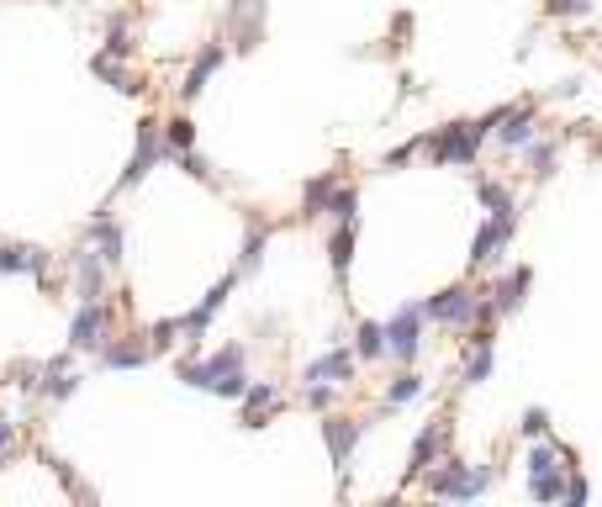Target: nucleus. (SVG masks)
<instances>
[{"label": "nucleus", "instance_id": "f257e3e1", "mask_svg": "<svg viewBox=\"0 0 602 507\" xmlns=\"http://www.w3.org/2000/svg\"><path fill=\"white\" fill-rule=\"evenodd\" d=\"M418 481H423V492H428V497H455V502H470V497H481L497 476H492V471H476V465H465V460H444L439 471L428 465V471H423Z\"/></svg>", "mask_w": 602, "mask_h": 507}, {"label": "nucleus", "instance_id": "f03ea898", "mask_svg": "<svg viewBox=\"0 0 602 507\" xmlns=\"http://www.w3.org/2000/svg\"><path fill=\"white\" fill-rule=\"evenodd\" d=\"M418 148H423L434 164H476L481 133H476V122H449V127H439L434 138H423Z\"/></svg>", "mask_w": 602, "mask_h": 507}, {"label": "nucleus", "instance_id": "7ed1b4c3", "mask_svg": "<svg viewBox=\"0 0 602 507\" xmlns=\"http://www.w3.org/2000/svg\"><path fill=\"white\" fill-rule=\"evenodd\" d=\"M111 344V307L106 302H80L69 323V349L74 354H101Z\"/></svg>", "mask_w": 602, "mask_h": 507}, {"label": "nucleus", "instance_id": "20e7f679", "mask_svg": "<svg viewBox=\"0 0 602 507\" xmlns=\"http://www.w3.org/2000/svg\"><path fill=\"white\" fill-rule=\"evenodd\" d=\"M476 302H481V291L444 286V291H434L423 302V317H434V323H444V328H470V323H476Z\"/></svg>", "mask_w": 602, "mask_h": 507}, {"label": "nucleus", "instance_id": "39448f33", "mask_svg": "<svg viewBox=\"0 0 602 507\" xmlns=\"http://www.w3.org/2000/svg\"><path fill=\"white\" fill-rule=\"evenodd\" d=\"M381 328H386V354H391V360H402V365L418 360V349H423V307H397V312H391V323H381Z\"/></svg>", "mask_w": 602, "mask_h": 507}, {"label": "nucleus", "instance_id": "423d86ee", "mask_svg": "<svg viewBox=\"0 0 602 507\" xmlns=\"http://www.w3.org/2000/svg\"><path fill=\"white\" fill-rule=\"evenodd\" d=\"M159 127H164L159 117H143V122H138V148H133V159H127V175L117 180V191H133L148 169L164 159V133H159Z\"/></svg>", "mask_w": 602, "mask_h": 507}, {"label": "nucleus", "instance_id": "0eeeda50", "mask_svg": "<svg viewBox=\"0 0 602 507\" xmlns=\"http://www.w3.org/2000/svg\"><path fill=\"white\" fill-rule=\"evenodd\" d=\"M513 233H518V212L513 217H486L476 228V238H470V275H476L481 265H492L507 243H513Z\"/></svg>", "mask_w": 602, "mask_h": 507}, {"label": "nucleus", "instance_id": "6e6552de", "mask_svg": "<svg viewBox=\"0 0 602 507\" xmlns=\"http://www.w3.org/2000/svg\"><path fill=\"white\" fill-rule=\"evenodd\" d=\"M53 254L37 249V243H0V275H37L48 280Z\"/></svg>", "mask_w": 602, "mask_h": 507}, {"label": "nucleus", "instance_id": "1a4fd4ad", "mask_svg": "<svg viewBox=\"0 0 602 507\" xmlns=\"http://www.w3.org/2000/svg\"><path fill=\"white\" fill-rule=\"evenodd\" d=\"M360 434H365V423H354V418H328L323 423V439H328V455H333L338 476L349 471V455H354V444H360Z\"/></svg>", "mask_w": 602, "mask_h": 507}, {"label": "nucleus", "instance_id": "9d476101", "mask_svg": "<svg viewBox=\"0 0 602 507\" xmlns=\"http://www.w3.org/2000/svg\"><path fill=\"white\" fill-rule=\"evenodd\" d=\"M74 296L80 302H101L106 296V259L101 254H90V249L74 254Z\"/></svg>", "mask_w": 602, "mask_h": 507}, {"label": "nucleus", "instance_id": "9b49d317", "mask_svg": "<svg viewBox=\"0 0 602 507\" xmlns=\"http://www.w3.org/2000/svg\"><path fill=\"white\" fill-rule=\"evenodd\" d=\"M301 381H333V386H349L354 381V354L344 349V344H338V349H328L323 354V360H312L307 370H301Z\"/></svg>", "mask_w": 602, "mask_h": 507}, {"label": "nucleus", "instance_id": "f8f14e48", "mask_svg": "<svg viewBox=\"0 0 602 507\" xmlns=\"http://www.w3.org/2000/svg\"><path fill=\"white\" fill-rule=\"evenodd\" d=\"M444 444H449V428L444 423H428L423 434H418V444H412V460H407V481H418L428 465H434L439 455H444Z\"/></svg>", "mask_w": 602, "mask_h": 507}, {"label": "nucleus", "instance_id": "ddd939ff", "mask_svg": "<svg viewBox=\"0 0 602 507\" xmlns=\"http://www.w3.org/2000/svg\"><path fill=\"white\" fill-rule=\"evenodd\" d=\"M90 243H96V254L106 259V265H122V249H127V238H122V222L106 212H96V222H90Z\"/></svg>", "mask_w": 602, "mask_h": 507}, {"label": "nucleus", "instance_id": "4468645a", "mask_svg": "<svg viewBox=\"0 0 602 507\" xmlns=\"http://www.w3.org/2000/svg\"><path fill=\"white\" fill-rule=\"evenodd\" d=\"M238 402H243V428H265V418L280 402V386L275 381H249V391H243Z\"/></svg>", "mask_w": 602, "mask_h": 507}, {"label": "nucleus", "instance_id": "2eb2a0df", "mask_svg": "<svg viewBox=\"0 0 602 507\" xmlns=\"http://www.w3.org/2000/svg\"><path fill=\"white\" fill-rule=\"evenodd\" d=\"M529 270H507L502 280H497V286L492 291H486V302H492L497 307V317H513L518 307H523V291H529Z\"/></svg>", "mask_w": 602, "mask_h": 507}, {"label": "nucleus", "instance_id": "dca6fc26", "mask_svg": "<svg viewBox=\"0 0 602 507\" xmlns=\"http://www.w3.org/2000/svg\"><path fill=\"white\" fill-rule=\"evenodd\" d=\"M492 360H497V338H492V328H481V333H476V349H470V360H465V370H460V386L492 381Z\"/></svg>", "mask_w": 602, "mask_h": 507}, {"label": "nucleus", "instance_id": "f3484780", "mask_svg": "<svg viewBox=\"0 0 602 507\" xmlns=\"http://www.w3.org/2000/svg\"><path fill=\"white\" fill-rule=\"evenodd\" d=\"M222 59H228V53H222V43H206L196 59H191V69H185V85H180V96H201L206 90V80H212V74L222 69Z\"/></svg>", "mask_w": 602, "mask_h": 507}, {"label": "nucleus", "instance_id": "a211bd4d", "mask_svg": "<svg viewBox=\"0 0 602 507\" xmlns=\"http://www.w3.org/2000/svg\"><path fill=\"white\" fill-rule=\"evenodd\" d=\"M492 138H497L502 148H523V143L534 138V106H507Z\"/></svg>", "mask_w": 602, "mask_h": 507}, {"label": "nucleus", "instance_id": "6ab92c4d", "mask_svg": "<svg viewBox=\"0 0 602 507\" xmlns=\"http://www.w3.org/2000/svg\"><path fill=\"white\" fill-rule=\"evenodd\" d=\"M328 265L338 280H349V265H354V222H338V233L328 238Z\"/></svg>", "mask_w": 602, "mask_h": 507}, {"label": "nucleus", "instance_id": "aec40b11", "mask_svg": "<svg viewBox=\"0 0 602 507\" xmlns=\"http://www.w3.org/2000/svg\"><path fill=\"white\" fill-rule=\"evenodd\" d=\"M96 360L101 370H133V365H148V344H106Z\"/></svg>", "mask_w": 602, "mask_h": 507}, {"label": "nucleus", "instance_id": "412c9836", "mask_svg": "<svg viewBox=\"0 0 602 507\" xmlns=\"http://www.w3.org/2000/svg\"><path fill=\"white\" fill-rule=\"evenodd\" d=\"M381 354H386V328L365 317V323L354 328V360H381Z\"/></svg>", "mask_w": 602, "mask_h": 507}, {"label": "nucleus", "instance_id": "4be33fe9", "mask_svg": "<svg viewBox=\"0 0 602 507\" xmlns=\"http://www.w3.org/2000/svg\"><path fill=\"white\" fill-rule=\"evenodd\" d=\"M529 497L534 502H566V465H555L544 476H529Z\"/></svg>", "mask_w": 602, "mask_h": 507}, {"label": "nucleus", "instance_id": "5701e85b", "mask_svg": "<svg viewBox=\"0 0 602 507\" xmlns=\"http://www.w3.org/2000/svg\"><path fill=\"white\" fill-rule=\"evenodd\" d=\"M159 133H164V154H185V148L196 143V122L191 117H175V122H164Z\"/></svg>", "mask_w": 602, "mask_h": 507}, {"label": "nucleus", "instance_id": "b1692460", "mask_svg": "<svg viewBox=\"0 0 602 507\" xmlns=\"http://www.w3.org/2000/svg\"><path fill=\"white\" fill-rule=\"evenodd\" d=\"M90 69H96L101 80H111V85H117L122 96H133V90H143V85H133V74H127L117 59H111V53H96V59H90Z\"/></svg>", "mask_w": 602, "mask_h": 507}, {"label": "nucleus", "instance_id": "393cba45", "mask_svg": "<svg viewBox=\"0 0 602 507\" xmlns=\"http://www.w3.org/2000/svg\"><path fill=\"white\" fill-rule=\"evenodd\" d=\"M423 397V375H412V370H402L397 381L386 386V407H407V402H418Z\"/></svg>", "mask_w": 602, "mask_h": 507}, {"label": "nucleus", "instance_id": "a878e982", "mask_svg": "<svg viewBox=\"0 0 602 507\" xmlns=\"http://www.w3.org/2000/svg\"><path fill=\"white\" fill-rule=\"evenodd\" d=\"M476 196H481V206H486L492 217H513V212H518V206H513V196H507L497 180H476Z\"/></svg>", "mask_w": 602, "mask_h": 507}, {"label": "nucleus", "instance_id": "bb28decb", "mask_svg": "<svg viewBox=\"0 0 602 507\" xmlns=\"http://www.w3.org/2000/svg\"><path fill=\"white\" fill-rule=\"evenodd\" d=\"M354 206H360V191H354V185H333V196H328L323 212L333 222H354Z\"/></svg>", "mask_w": 602, "mask_h": 507}, {"label": "nucleus", "instance_id": "cd10ccee", "mask_svg": "<svg viewBox=\"0 0 602 507\" xmlns=\"http://www.w3.org/2000/svg\"><path fill=\"white\" fill-rule=\"evenodd\" d=\"M243 365V344H222L217 354H206V370H212V381H217V375H228V370H238ZM206 391H212V386H206Z\"/></svg>", "mask_w": 602, "mask_h": 507}, {"label": "nucleus", "instance_id": "c85d7f7f", "mask_svg": "<svg viewBox=\"0 0 602 507\" xmlns=\"http://www.w3.org/2000/svg\"><path fill=\"white\" fill-rule=\"evenodd\" d=\"M333 175H317V180H307V191H301V201H307V217H317L328 206V196H333Z\"/></svg>", "mask_w": 602, "mask_h": 507}, {"label": "nucleus", "instance_id": "c756f323", "mask_svg": "<svg viewBox=\"0 0 602 507\" xmlns=\"http://www.w3.org/2000/svg\"><path fill=\"white\" fill-rule=\"evenodd\" d=\"M265 243H270V233L249 228V238H243V259H238V270H243V275H254V270H259V259H265Z\"/></svg>", "mask_w": 602, "mask_h": 507}, {"label": "nucleus", "instance_id": "7c9ffc66", "mask_svg": "<svg viewBox=\"0 0 602 507\" xmlns=\"http://www.w3.org/2000/svg\"><path fill=\"white\" fill-rule=\"evenodd\" d=\"M523 154H529V169H534L539 180L555 169V143H550V138H544V143H534V138H529V143H523Z\"/></svg>", "mask_w": 602, "mask_h": 507}, {"label": "nucleus", "instance_id": "2f4dec72", "mask_svg": "<svg viewBox=\"0 0 602 507\" xmlns=\"http://www.w3.org/2000/svg\"><path fill=\"white\" fill-rule=\"evenodd\" d=\"M212 391H217V397H228V402H238L243 397V391H249V370H228V375H217V381H212Z\"/></svg>", "mask_w": 602, "mask_h": 507}, {"label": "nucleus", "instance_id": "473e14b6", "mask_svg": "<svg viewBox=\"0 0 602 507\" xmlns=\"http://www.w3.org/2000/svg\"><path fill=\"white\" fill-rule=\"evenodd\" d=\"M518 434H523V439H544V434H550V412L529 407V412H523V423H518Z\"/></svg>", "mask_w": 602, "mask_h": 507}, {"label": "nucleus", "instance_id": "72a5a7b5", "mask_svg": "<svg viewBox=\"0 0 602 507\" xmlns=\"http://www.w3.org/2000/svg\"><path fill=\"white\" fill-rule=\"evenodd\" d=\"M333 402H338V386H333V381H312V386H307V407L328 412Z\"/></svg>", "mask_w": 602, "mask_h": 507}, {"label": "nucleus", "instance_id": "f704fd0d", "mask_svg": "<svg viewBox=\"0 0 602 507\" xmlns=\"http://www.w3.org/2000/svg\"><path fill=\"white\" fill-rule=\"evenodd\" d=\"M175 159H180V169H185L191 180H212V164H206L201 154H191V148H185V154H175Z\"/></svg>", "mask_w": 602, "mask_h": 507}, {"label": "nucleus", "instance_id": "c9c22d12", "mask_svg": "<svg viewBox=\"0 0 602 507\" xmlns=\"http://www.w3.org/2000/svg\"><path fill=\"white\" fill-rule=\"evenodd\" d=\"M592 497V486H587V476H566V502L571 507H581V502H587Z\"/></svg>", "mask_w": 602, "mask_h": 507}, {"label": "nucleus", "instance_id": "e433bc0d", "mask_svg": "<svg viewBox=\"0 0 602 507\" xmlns=\"http://www.w3.org/2000/svg\"><path fill=\"white\" fill-rule=\"evenodd\" d=\"M11 455H16V423L0 418V465H6Z\"/></svg>", "mask_w": 602, "mask_h": 507}, {"label": "nucleus", "instance_id": "4c0bfd02", "mask_svg": "<svg viewBox=\"0 0 602 507\" xmlns=\"http://www.w3.org/2000/svg\"><path fill=\"white\" fill-rule=\"evenodd\" d=\"M412 154H418V143H407V148H397V154H386V169H402Z\"/></svg>", "mask_w": 602, "mask_h": 507}]
</instances>
